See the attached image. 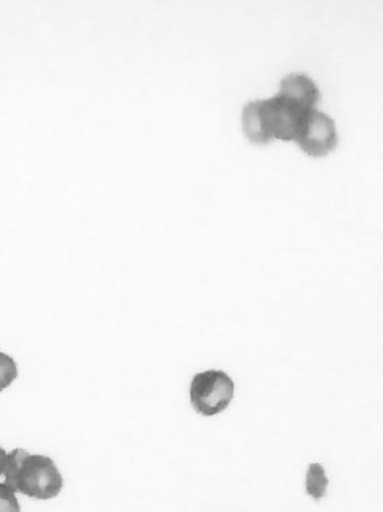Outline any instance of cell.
<instances>
[{"instance_id": "obj_2", "label": "cell", "mask_w": 383, "mask_h": 512, "mask_svg": "<svg viewBox=\"0 0 383 512\" xmlns=\"http://www.w3.org/2000/svg\"><path fill=\"white\" fill-rule=\"evenodd\" d=\"M2 482L15 493L40 501L57 498L64 486L61 470L52 458L23 449L8 452Z\"/></svg>"}, {"instance_id": "obj_6", "label": "cell", "mask_w": 383, "mask_h": 512, "mask_svg": "<svg viewBox=\"0 0 383 512\" xmlns=\"http://www.w3.org/2000/svg\"><path fill=\"white\" fill-rule=\"evenodd\" d=\"M19 376V368L15 360L2 351H0V393L10 387Z\"/></svg>"}, {"instance_id": "obj_8", "label": "cell", "mask_w": 383, "mask_h": 512, "mask_svg": "<svg viewBox=\"0 0 383 512\" xmlns=\"http://www.w3.org/2000/svg\"><path fill=\"white\" fill-rule=\"evenodd\" d=\"M8 452L0 447V478H3L7 464Z\"/></svg>"}, {"instance_id": "obj_7", "label": "cell", "mask_w": 383, "mask_h": 512, "mask_svg": "<svg viewBox=\"0 0 383 512\" xmlns=\"http://www.w3.org/2000/svg\"><path fill=\"white\" fill-rule=\"evenodd\" d=\"M0 512H21L18 493L4 482H0Z\"/></svg>"}, {"instance_id": "obj_5", "label": "cell", "mask_w": 383, "mask_h": 512, "mask_svg": "<svg viewBox=\"0 0 383 512\" xmlns=\"http://www.w3.org/2000/svg\"><path fill=\"white\" fill-rule=\"evenodd\" d=\"M328 485V477L321 465L312 464L308 467L306 474V492L308 495L319 501L326 495Z\"/></svg>"}, {"instance_id": "obj_1", "label": "cell", "mask_w": 383, "mask_h": 512, "mask_svg": "<svg viewBox=\"0 0 383 512\" xmlns=\"http://www.w3.org/2000/svg\"><path fill=\"white\" fill-rule=\"evenodd\" d=\"M320 101V89L310 77L290 74L281 81L276 96L244 107L245 135L252 144H268L273 139L295 142L308 114Z\"/></svg>"}, {"instance_id": "obj_4", "label": "cell", "mask_w": 383, "mask_h": 512, "mask_svg": "<svg viewBox=\"0 0 383 512\" xmlns=\"http://www.w3.org/2000/svg\"><path fill=\"white\" fill-rule=\"evenodd\" d=\"M295 142L312 158H323L338 145L336 123L329 115L315 109L308 114Z\"/></svg>"}, {"instance_id": "obj_3", "label": "cell", "mask_w": 383, "mask_h": 512, "mask_svg": "<svg viewBox=\"0 0 383 512\" xmlns=\"http://www.w3.org/2000/svg\"><path fill=\"white\" fill-rule=\"evenodd\" d=\"M190 402L197 414L212 417L226 410L235 395V384L222 370H206L190 383Z\"/></svg>"}]
</instances>
